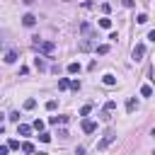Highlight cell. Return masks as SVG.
I'll return each instance as SVG.
<instances>
[{
    "label": "cell",
    "mask_w": 155,
    "mask_h": 155,
    "mask_svg": "<svg viewBox=\"0 0 155 155\" xmlns=\"http://www.w3.org/2000/svg\"><path fill=\"white\" fill-rule=\"evenodd\" d=\"M99 27H102V29H111V19H109V17H102V19H99Z\"/></svg>",
    "instance_id": "9"
},
{
    "label": "cell",
    "mask_w": 155,
    "mask_h": 155,
    "mask_svg": "<svg viewBox=\"0 0 155 155\" xmlns=\"http://www.w3.org/2000/svg\"><path fill=\"white\" fill-rule=\"evenodd\" d=\"M150 136H155V126H153V131H150Z\"/></svg>",
    "instance_id": "33"
},
{
    "label": "cell",
    "mask_w": 155,
    "mask_h": 155,
    "mask_svg": "<svg viewBox=\"0 0 155 155\" xmlns=\"http://www.w3.org/2000/svg\"><path fill=\"white\" fill-rule=\"evenodd\" d=\"M136 107H138V104H136V99L131 97V99L126 102V111H128V114H133V111H136Z\"/></svg>",
    "instance_id": "8"
},
{
    "label": "cell",
    "mask_w": 155,
    "mask_h": 155,
    "mask_svg": "<svg viewBox=\"0 0 155 155\" xmlns=\"http://www.w3.org/2000/svg\"><path fill=\"white\" fill-rule=\"evenodd\" d=\"M7 150H10V145H0V155H5Z\"/></svg>",
    "instance_id": "30"
},
{
    "label": "cell",
    "mask_w": 155,
    "mask_h": 155,
    "mask_svg": "<svg viewBox=\"0 0 155 155\" xmlns=\"http://www.w3.org/2000/svg\"><path fill=\"white\" fill-rule=\"evenodd\" d=\"M56 107H58V104H56V99H48V102H46V109H48V111H53Z\"/></svg>",
    "instance_id": "21"
},
{
    "label": "cell",
    "mask_w": 155,
    "mask_h": 155,
    "mask_svg": "<svg viewBox=\"0 0 155 155\" xmlns=\"http://www.w3.org/2000/svg\"><path fill=\"white\" fill-rule=\"evenodd\" d=\"M68 87H70V80L68 78H61L58 80V90H68Z\"/></svg>",
    "instance_id": "12"
},
{
    "label": "cell",
    "mask_w": 155,
    "mask_h": 155,
    "mask_svg": "<svg viewBox=\"0 0 155 155\" xmlns=\"http://www.w3.org/2000/svg\"><path fill=\"white\" fill-rule=\"evenodd\" d=\"M7 119H10V121H19V111H12Z\"/></svg>",
    "instance_id": "27"
},
{
    "label": "cell",
    "mask_w": 155,
    "mask_h": 155,
    "mask_svg": "<svg viewBox=\"0 0 155 155\" xmlns=\"http://www.w3.org/2000/svg\"><path fill=\"white\" fill-rule=\"evenodd\" d=\"M114 138H116V136H114V133L109 131V133H107V136H104V138H102V140L97 143V150H104V148H107L109 143H114Z\"/></svg>",
    "instance_id": "3"
},
{
    "label": "cell",
    "mask_w": 155,
    "mask_h": 155,
    "mask_svg": "<svg viewBox=\"0 0 155 155\" xmlns=\"http://www.w3.org/2000/svg\"><path fill=\"white\" fill-rule=\"evenodd\" d=\"M121 2H124V7H133V5H136L133 0H121Z\"/></svg>",
    "instance_id": "29"
},
{
    "label": "cell",
    "mask_w": 155,
    "mask_h": 155,
    "mask_svg": "<svg viewBox=\"0 0 155 155\" xmlns=\"http://www.w3.org/2000/svg\"><path fill=\"white\" fill-rule=\"evenodd\" d=\"M102 82L111 87V85H116V78H114V75H104V78H102Z\"/></svg>",
    "instance_id": "11"
},
{
    "label": "cell",
    "mask_w": 155,
    "mask_h": 155,
    "mask_svg": "<svg viewBox=\"0 0 155 155\" xmlns=\"http://www.w3.org/2000/svg\"><path fill=\"white\" fill-rule=\"evenodd\" d=\"M34 63H36V68H39V70H44V68H46V63H44V61H41V58H36V61H34Z\"/></svg>",
    "instance_id": "25"
},
{
    "label": "cell",
    "mask_w": 155,
    "mask_h": 155,
    "mask_svg": "<svg viewBox=\"0 0 155 155\" xmlns=\"http://www.w3.org/2000/svg\"><path fill=\"white\" fill-rule=\"evenodd\" d=\"M90 111H92V104H85V107H82V109H80V116H87V114H90Z\"/></svg>",
    "instance_id": "19"
},
{
    "label": "cell",
    "mask_w": 155,
    "mask_h": 155,
    "mask_svg": "<svg viewBox=\"0 0 155 155\" xmlns=\"http://www.w3.org/2000/svg\"><path fill=\"white\" fill-rule=\"evenodd\" d=\"M136 22H138V24H145V22H148V15H145V12H140V15L136 17Z\"/></svg>",
    "instance_id": "16"
},
{
    "label": "cell",
    "mask_w": 155,
    "mask_h": 155,
    "mask_svg": "<svg viewBox=\"0 0 155 155\" xmlns=\"http://www.w3.org/2000/svg\"><path fill=\"white\" fill-rule=\"evenodd\" d=\"M140 94H143V97H150V94H153V87H150V85H143V87H140Z\"/></svg>",
    "instance_id": "15"
},
{
    "label": "cell",
    "mask_w": 155,
    "mask_h": 155,
    "mask_svg": "<svg viewBox=\"0 0 155 155\" xmlns=\"http://www.w3.org/2000/svg\"><path fill=\"white\" fill-rule=\"evenodd\" d=\"M0 136H2V124H0Z\"/></svg>",
    "instance_id": "34"
},
{
    "label": "cell",
    "mask_w": 155,
    "mask_h": 155,
    "mask_svg": "<svg viewBox=\"0 0 155 155\" xmlns=\"http://www.w3.org/2000/svg\"><path fill=\"white\" fill-rule=\"evenodd\" d=\"M22 24H24V27H34V24H36V17H34L31 12H27V15L22 17Z\"/></svg>",
    "instance_id": "5"
},
{
    "label": "cell",
    "mask_w": 155,
    "mask_h": 155,
    "mask_svg": "<svg viewBox=\"0 0 155 155\" xmlns=\"http://www.w3.org/2000/svg\"><path fill=\"white\" fill-rule=\"evenodd\" d=\"M68 73H70V75L80 73V63H75V61H73V63H68Z\"/></svg>",
    "instance_id": "7"
},
{
    "label": "cell",
    "mask_w": 155,
    "mask_h": 155,
    "mask_svg": "<svg viewBox=\"0 0 155 155\" xmlns=\"http://www.w3.org/2000/svg\"><path fill=\"white\" fill-rule=\"evenodd\" d=\"M22 150H24V153H34V145H31V143H22Z\"/></svg>",
    "instance_id": "22"
},
{
    "label": "cell",
    "mask_w": 155,
    "mask_h": 155,
    "mask_svg": "<svg viewBox=\"0 0 155 155\" xmlns=\"http://www.w3.org/2000/svg\"><path fill=\"white\" fill-rule=\"evenodd\" d=\"M131 56H133V61H140V58L145 56V46H143V44H136L133 51H131Z\"/></svg>",
    "instance_id": "2"
},
{
    "label": "cell",
    "mask_w": 155,
    "mask_h": 155,
    "mask_svg": "<svg viewBox=\"0 0 155 155\" xmlns=\"http://www.w3.org/2000/svg\"><path fill=\"white\" fill-rule=\"evenodd\" d=\"M7 145H10V150H19V148H22V145H19V140H15V138H12Z\"/></svg>",
    "instance_id": "20"
},
{
    "label": "cell",
    "mask_w": 155,
    "mask_h": 155,
    "mask_svg": "<svg viewBox=\"0 0 155 155\" xmlns=\"http://www.w3.org/2000/svg\"><path fill=\"white\" fill-rule=\"evenodd\" d=\"M114 109H116V102H111V99H109V102L104 104V111H114Z\"/></svg>",
    "instance_id": "18"
},
{
    "label": "cell",
    "mask_w": 155,
    "mask_h": 155,
    "mask_svg": "<svg viewBox=\"0 0 155 155\" xmlns=\"http://www.w3.org/2000/svg\"><path fill=\"white\" fill-rule=\"evenodd\" d=\"M82 131H85V133H94V131H97V124H94L92 119H85V121H82Z\"/></svg>",
    "instance_id": "4"
},
{
    "label": "cell",
    "mask_w": 155,
    "mask_h": 155,
    "mask_svg": "<svg viewBox=\"0 0 155 155\" xmlns=\"http://www.w3.org/2000/svg\"><path fill=\"white\" fill-rule=\"evenodd\" d=\"M102 12L109 15V12H111V5H109V2H102Z\"/></svg>",
    "instance_id": "23"
},
{
    "label": "cell",
    "mask_w": 155,
    "mask_h": 155,
    "mask_svg": "<svg viewBox=\"0 0 155 155\" xmlns=\"http://www.w3.org/2000/svg\"><path fill=\"white\" fill-rule=\"evenodd\" d=\"M34 107H36V99H31V97H29V99L24 102V109H34Z\"/></svg>",
    "instance_id": "17"
},
{
    "label": "cell",
    "mask_w": 155,
    "mask_h": 155,
    "mask_svg": "<svg viewBox=\"0 0 155 155\" xmlns=\"http://www.w3.org/2000/svg\"><path fill=\"white\" fill-rule=\"evenodd\" d=\"M148 39H150V41H155V29H153V31H148Z\"/></svg>",
    "instance_id": "31"
},
{
    "label": "cell",
    "mask_w": 155,
    "mask_h": 155,
    "mask_svg": "<svg viewBox=\"0 0 155 155\" xmlns=\"http://www.w3.org/2000/svg\"><path fill=\"white\" fill-rule=\"evenodd\" d=\"M39 140H41V143H48L51 136H48V133H39Z\"/></svg>",
    "instance_id": "24"
},
{
    "label": "cell",
    "mask_w": 155,
    "mask_h": 155,
    "mask_svg": "<svg viewBox=\"0 0 155 155\" xmlns=\"http://www.w3.org/2000/svg\"><path fill=\"white\" fill-rule=\"evenodd\" d=\"M34 48H39V51H44V53H53V48H56V44L53 41H39Z\"/></svg>",
    "instance_id": "1"
},
{
    "label": "cell",
    "mask_w": 155,
    "mask_h": 155,
    "mask_svg": "<svg viewBox=\"0 0 155 155\" xmlns=\"http://www.w3.org/2000/svg\"><path fill=\"white\" fill-rule=\"evenodd\" d=\"M94 48H97V53H99V56L109 53V46H107V44H99V46H94Z\"/></svg>",
    "instance_id": "14"
},
{
    "label": "cell",
    "mask_w": 155,
    "mask_h": 155,
    "mask_svg": "<svg viewBox=\"0 0 155 155\" xmlns=\"http://www.w3.org/2000/svg\"><path fill=\"white\" fill-rule=\"evenodd\" d=\"M34 128H36V131H44V121L36 119V121H34Z\"/></svg>",
    "instance_id": "28"
},
{
    "label": "cell",
    "mask_w": 155,
    "mask_h": 155,
    "mask_svg": "<svg viewBox=\"0 0 155 155\" xmlns=\"http://www.w3.org/2000/svg\"><path fill=\"white\" fill-rule=\"evenodd\" d=\"M15 61H17V53L15 51H7L5 53V63H15Z\"/></svg>",
    "instance_id": "10"
},
{
    "label": "cell",
    "mask_w": 155,
    "mask_h": 155,
    "mask_svg": "<svg viewBox=\"0 0 155 155\" xmlns=\"http://www.w3.org/2000/svg\"><path fill=\"white\" fill-rule=\"evenodd\" d=\"M17 133H19V136H29V133H31V126H27V124H19V121H17Z\"/></svg>",
    "instance_id": "6"
},
{
    "label": "cell",
    "mask_w": 155,
    "mask_h": 155,
    "mask_svg": "<svg viewBox=\"0 0 155 155\" xmlns=\"http://www.w3.org/2000/svg\"><path fill=\"white\" fill-rule=\"evenodd\" d=\"M22 2H24V5H34L36 0H22Z\"/></svg>",
    "instance_id": "32"
},
{
    "label": "cell",
    "mask_w": 155,
    "mask_h": 155,
    "mask_svg": "<svg viewBox=\"0 0 155 155\" xmlns=\"http://www.w3.org/2000/svg\"><path fill=\"white\" fill-rule=\"evenodd\" d=\"M51 124H68V116H51Z\"/></svg>",
    "instance_id": "13"
},
{
    "label": "cell",
    "mask_w": 155,
    "mask_h": 155,
    "mask_svg": "<svg viewBox=\"0 0 155 155\" xmlns=\"http://www.w3.org/2000/svg\"><path fill=\"white\" fill-rule=\"evenodd\" d=\"M70 87L78 92V90H80V80H70Z\"/></svg>",
    "instance_id": "26"
}]
</instances>
